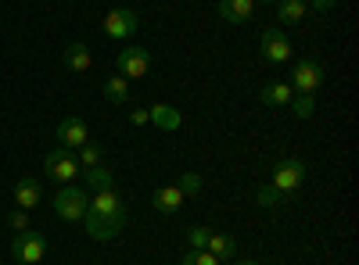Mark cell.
Returning <instances> with one entry per match:
<instances>
[{"label": "cell", "mask_w": 359, "mask_h": 265, "mask_svg": "<svg viewBox=\"0 0 359 265\" xmlns=\"http://www.w3.org/2000/svg\"><path fill=\"white\" fill-rule=\"evenodd\" d=\"M79 172H83L79 155L69 151V147H57V151H50V155L43 158V176H47V180H54V183H62V187H65V183H76Z\"/></svg>", "instance_id": "4"}, {"label": "cell", "mask_w": 359, "mask_h": 265, "mask_svg": "<svg viewBox=\"0 0 359 265\" xmlns=\"http://www.w3.org/2000/svg\"><path fill=\"white\" fill-rule=\"evenodd\" d=\"M219 18H226L230 25H245L255 11V0H219Z\"/></svg>", "instance_id": "12"}, {"label": "cell", "mask_w": 359, "mask_h": 265, "mask_svg": "<svg viewBox=\"0 0 359 265\" xmlns=\"http://www.w3.org/2000/svg\"><path fill=\"white\" fill-rule=\"evenodd\" d=\"M306 176H309V169H306L302 158H280L273 165V183L259 190V204H273L280 197H294L306 187Z\"/></svg>", "instance_id": "2"}, {"label": "cell", "mask_w": 359, "mask_h": 265, "mask_svg": "<svg viewBox=\"0 0 359 265\" xmlns=\"http://www.w3.org/2000/svg\"><path fill=\"white\" fill-rule=\"evenodd\" d=\"M126 219H130L126 201L118 197L115 190H101V194L90 197V208H86L83 226H86V233H90L94 241H111V237H118V233H123Z\"/></svg>", "instance_id": "1"}, {"label": "cell", "mask_w": 359, "mask_h": 265, "mask_svg": "<svg viewBox=\"0 0 359 265\" xmlns=\"http://www.w3.org/2000/svg\"><path fill=\"white\" fill-rule=\"evenodd\" d=\"M79 165L83 169H94V165H104V147L101 143H94V140H86L83 147H79Z\"/></svg>", "instance_id": "21"}, {"label": "cell", "mask_w": 359, "mask_h": 265, "mask_svg": "<svg viewBox=\"0 0 359 265\" xmlns=\"http://www.w3.org/2000/svg\"><path fill=\"white\" fill-rule=\"evenodd\" d=\"M208 226H191L187 229V244H191V251H205V244H208Z\"/></svg>", "instance_id": "23"}, {"label": "cell", "mask_w": 359, "mask_h": 265, "mask_svg": "<svg viewBox=\"0 0 359 265\" xmlns=\"http://www.w3.org/2000/svg\"><path fill=\"white\" fill-rule=\"evenodd\" d=\"M83 183H86V190L101 194V190H111L115 187V176H111V169L94 165V169H83Z\"/></svg>", "instance_id": "17"}, {"label": "cell", "mask_w": 359, "mask_h": 265, "mask_svg": "<svg viewBox=\"0 0 359 265\" xmlns=\"http://www.w3.org/2000/svg\"><path fill=\"white\" fill-rule=\"evenodd\" d=\"M151 208H155V212H162V215H176L180 208H184V190H180L176 183L158 187V190L151 194Z\"/></svg>", "instance_id": "11"}, {"label": "cell", "mask_w": 359, "mask_h": 265, "mask_svg": "<svg viewBox=\"0 0 359 265\" xmlns=\"http://www.w3.org/2000/svg\"><path fill=\"white\" fill-rule=\"evenodd\" d=\"M180 265H223V262L216 255H208V251H187Z\"/></svg>", "instance_id": "25"}, {"label": "cell", "mask_w": 359, "mask_h": 265, "mask_svg": "<svg viewBox=\"0 0 359 265\" xmlns=\"http://www.w3.org/2000/svg\"><path fill=\"white\" fill-rule=\"evenodd\" d=\"M40 197H43V190H40V180H33V176H25V180L15 183V201H18V208H25V212L36 208Z\"/></svg>", "instance_id": "15"}, {"label": "cell", "mask_w": 359, "mask_h": 265, "mask_svg": "<svg viewBox=\"0 0 359 265\" xmlns=\"http://www.w3.org/2000/svg\"><path fill=\"white\" fill-rule=\"evenodd\" d=\"M259 50H262V57H266L269 65H284V62H291V54H294V47H291V40L284 36V29H280V25L262 29Z\"/></svg>", "instance_id": "7"}, {"label": "cell", "mask_w": 359, "mask_h": 265, "mask_svg": "<svg viewBox=\"0 0 359 265\" xmlns=\"http://www.w3.org/2000/svg\"><path fill=\"white\" fill-rule=\"evenodd\" d=\"M291 108H294L298 119H309V115L316 111V94H294L291 97Z\"/></svg>", "instance_id": "22"}, {"label": "cell", "mask_w": 359, "mask_h": 265, "mask_svg": "<svg viewBox=\"0 0 359 265\" xmlns=\"http://www.w3.org/2000/svg\"><path fill=\"white\" fill-rule=\"evenodd\" d=\"M11 229H15V233L29 229V212H25V208H15V212H11Z\"/></svg>", "instance_id": "27"}, {"label": "cell", "mask_w": 359, "mask_h": 265, "mask_svg": "<svg viewBox=\"0 0 359 265\" xmlns=\"http://www.w3.org/2000/svg\"><path fill=\"white\" fill-rule=\"evenodd\" d=\"M54 136H57V147H69V151H79V147L90 140V129H86V122L79 119V115H65V119L57 122Z\"/></svg>", "instance_id": "10"}, {"label": "cell", "mask_w": 359, "mask_h": 265, "mask_svg": "<svg viewBox=\"0 0 359 265\" xmlns=\"http://www.w3.org/2000/svg\"><path fill=\"white\" fill-rule=\"evenodd\" d=\"M86 208H90V190L86 187H76V183H65L62 190L54 194V212L62 222H83L86 219Z\"/></svg>", "instance_id": "3"}, {"label": "cell", "mask_w": 359, "mask_h": 265, "mask_svg": "<svg viewBox=\"0 0 359 265\" xmlns=\"http://www.w3.org/2000/svg\"><path fill=\"white\" fill-rule=\"evenodd\" d=\"M115 72L123 79H144L151 72V50L147 47H123L115 54Z\"/></svg>", "instance_id": "6"}, {"label": "cell", "mask_w": 359, "mask_h": 265, "mask_svg": "<svg viewBox=\"0 0 359 265\" xmlns=\"http://www.w3.org/2000/svg\"><path fill=\"white\" fill-rule=\"evenodd\" d=\"M237 265H259V262H252V258H248V262H237Z\"/></svg>", "instance_id": "29"}, {"label": "cell", "mask_w": 359, "mask_h": 265, "mask_svg": "<svg viewBox=\"0 0 359 265\" xmlns=\"http://www.w3.org/2000/svg\"><path fill=\"white\" fill-rule=\"evenodd\" d=\"M291 97H294L291 83H280V79L266 83L262 90H259V101H262V104H269V108H284V104H291Z\"/></svg>", "instance_id": "14"}, {"label": "cell", "mask_w": 359, "mask_h": 265, "mask_svg": "<svg viewBox=\"0 0 359 265\" xmlns=\"http://www.w3.org/2000/svg\"><path fill=\"white\" fill-rule=\"evenodd\" d=\"M130 122L140 129V126H151V111H147V108H133L130 111Z\"/></svg>", "instance_id": "26"}, {"label": "cell", "mask_w": 359, "mask_h": 265, "mask_svg": "<svg viewBox=\"0 0 359 265\" xmlns=\"http://www.w3.org/2000/svg\"><path fill=\"white\" fill-rule=\"evenodd\" d=\"M323 65L313 62V57H302L294 69H291V90L294 94H316L320 86H323Z\"/></svg>", "instance_id": "9"}, {"label": "cell", "mask_w": 359, "mask_h": 265, "mask_svg": "<svg viewBox=\"0 0 359 265\" xmlns=\"http://www.w3.org/2000/svg\"><path fill=\"white\" fill-rule=\"evenodd\" d=\"M147 111H151V126H158V129H165V133L180 129V122H184V115H180L172 104H151Z\"/></svg>", "instance_id": "16"}, {"label": "cell", "mask_w": 359, "mask_h": 265, "mask_svg": "<svg viewBox=\"0 0 359 265\" xmlns=\"http://www.w3.org/2000/svg\"><path fill=\"white\" fill-rule=\"evenodd\" d=\"M277 11H280V25H298L309 11V0H277Z\"/></svg>", "instance_id": "19"}, {"label": "cell", "mask_w": 359, "mask_h": 265, "mask_svg": "<svg viewBox=\"0 0 359 265\" xmlns=\"http://www.w3.org/2000/svg\"><path fill=\"white\" fill-rule=\"evenodd\" d=\"M180 190H184V197L187 194H201V187H205V180H201V176L198 172H184V176H180V183H176Z\"/></svg>", "instance_id": "24"}, {"label": "cell", "mask_w": 359, "mask_h": 265, "mask_svg": "<svg viewBox=\"0 0 359 265\" xmlns=\"http://www.w3.org/2000/svg\"><path fill=\"white\" fill-rule=\"evenodd\" d=\"M43 255H47V237H43V233H36L33 226L22 229V233H15L11 258H15L18 265H36V262H43Z\"/></svg>", "instance_id": "5"}, {"label": "cell", "mask_w": 359, "mask_h": 265, "mask_svg": "<svg viewBox=\"0 0 359 265\" xmlns=\"http://www.w3.org/2000/svg\"><path fill=\"white\" fill-rule=\"evenodd\" d=\"M205 251H208V255H216V258L223 262V258H233V255H237V241L226 237V233H208Z\"/></svg>", "instance_id": "20"}, {"label": "cell", "mask_w": 359, "mask_h": 265, "mask_svg": "<svg viewBox=\"0 0 359 265\" xmlns=\"http://www.w3.org/2000/svg\"><path fill=\"white\" fill-rule=\"evenodd\" d=\"M309 4H313V8H316V11L323 15V11H331V8L338 4V0H309Z\"/></svg>", "instance_id": "28"}, {"label": "cell", "mask_w": 359, "mask_h": 265, "mask_svg": "<svg viewBox=\"0 0 359 265\" xmlns=\"http://www.w3.org/2000/svg\"><path fill=\"white\" fill-rule=\"evenodd\" d=\"M140 29V15L133 11V8H115V11H108L104 15V22H101V33L108 36V40H130L133 33Z\"/></svg>", "instance_id": "8"}, {"label": "cell", "mask_w": 359, "mask_h": 265, "mask_svg": "<svg viewBox=\"0 0 359 265\" xmlns=\"http://www.w3.org/2000/svg\"><path fill=\"white\" fill-rule=\"evenodd\" d=\"M101 94H104V101H111V104H126V101H130V79L108 76L104 86H101Z\"/></svg>", "instance_id": "18"}, {"label": "cell", "mask_w": 359, "mask_h": 265, "mask_svg": "<svg viewBox=\"0 0 359 265\" xmlns=\"http://www.w3.org/2000/svg\"><path fill=\"white\" fill-rule=\"evenodd\" d=\"M90 65H94V50H90V43H69L65 47V69L69 72H90Z\"/></svg>", "instance_id": "13"}, {"label": "cell", "mask_w": 359, "mask_h": 265, "mask_svg": "<svg viewBox=\"0 0 359 265\" xmlns=\"http://www.w3.org/2000/svg\"><path fill=\"white\" fill-rule=\"evenodd\" d=\"M262 4H277V0H262Z\"/></svg>", "instance_id": "30"}]
</instances>
